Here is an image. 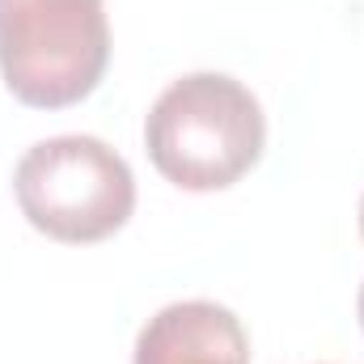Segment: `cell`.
<instances>
[{"label": "cell", "mask_w": 364, "mask_h": 364, "mask_svg": "<svg viewBox=\"0 0 364 364\" xmlns=\"http://www.w3.org/2000/svg\"><path fill=\"white\" fill-rule=\"evenodd\" d=\"M356 309H360V326H364V284H360V301H356Z\"/></svg>", "instance_id": "5b68a950"}, {"label": "cell", "mask_w": 364, "mask_h": 364, "mask_svg": "<svg viewBox=\"0 0 364 364\" xmlns=\"http://www.w3.org/2000/svg\"><path fill=\"white\" fill-rule=\"evenodd\" d=\"M267 144L259 97L225 73H191L161 93L144 119L157 174L182 191H225L255 170Z\"/></svg>", "instance_id": "6da1fadb"}, {"label": "cell", "mask_w": 364, "mask_h": 364, "mask_svg": "<svg viewBox=\"0 0 364 364\" xmlns=\"http://www.w3.org/2000/svg\"><path fill=\"white\" fill-rule=\"evenodd\" d=\"M110 64L106 0H0V77L38 110L77 106Z\"/></svg>", "instance_id": "7a4b0ae2"}, {"label": "cell", "mask_w": 364, "mask_h": 364, "mask_svg": "<svg viewBox=\"0 0 364 364\" xmlns=\"http://www.w3.org/2000/svg\"><path fill=\"white\" fill-rule=\"evenodd\" d=\"M21 216L51 242L90 246L119 233L136 212L132 166L97 136H55L34 144L13 174Z\"/></svg>", "instance_id": "3957f363"}, {"label": "cell", "mask_w": 364, "mask_h": 364, "mask_svg": "<svg viewBox=\"0 0 364 364\" xmlns=\"http://www.w3.org/2000/svg\"><path fill=\"white\" fill-rule=\"evenodd\" d=\"M136 364H250V339L225 305L178 301L144 322Z\"/></svg>", "instance_id": "277c9868"}, {"label": "cell", "mask_w": 364, "mask_h": 364, "mask_svg": "<svg viewBox=\"0 0 364 364\" xmlns=\"http://www.w3.org/2000/svg\"><path fill=\"white\" fill-rule=\"evenodd\" d=\"M360 237H364V199H360Z\"/></svg>", "instance_id": "8992f818"}]
</instances>
